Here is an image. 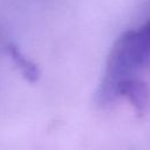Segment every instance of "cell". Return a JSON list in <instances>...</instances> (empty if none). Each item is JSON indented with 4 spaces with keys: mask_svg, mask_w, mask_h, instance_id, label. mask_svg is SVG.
<instances>
[{
    "mask_svg": "<svg viewBox=\"0 0 150 150\" xmlns=\"http://www.w3.org/2000/svg\"><path fill=\"white\" fill-rule=\"evenodd\" d=\"M7 50H8L9 55L12 56V59L14 60V62H15V63L18 64V67L21 69L23 76H25L28 81L34 82V81H36V80L39 79V69H38V67H36L32 61L27 60V59L21 54V52L19 50V48H18L15 45H13V43L8 45V46H7Z\"/></svg>",
    "mask_w": 150,
    "mask_h": 150,
    "instance_id": "obj_3",
    "label": "cell"
},
{
    "mask_svg": "<svg viewBox=\"0 0 150 150\" xmlns=\"http://www.w3.org/2000/svg\"><path fill=\"white\" fill-rule=\"evenodd\" d=\"M150 61V21L136 30L123 33L114 43L105 67V74L97 90V102L108 104L117 98L118 83Z\"/></svg>",
    "mask_w": 150,
    "mask_h": 150,
    "instance_id": "obj_1",
    "label": "cell"
},
{
    "mask_svg": "<svg viewBox=\"0 0 150 150\" xmlns=\"http://www.w3.org/2000/svg\"><path fill=\"white\" fill-rule=\"evenodd\" d=\"M116 94L118 96L127 97L134 108L139 112H144L150 105V88L149 86L134 76L121 81L116 88Z\"/></svg>",
    "mask_w": 150,
    "mask_h": 150,
    "instance_id": "obj_2",
    "label": "cell"
}]
</instances>
